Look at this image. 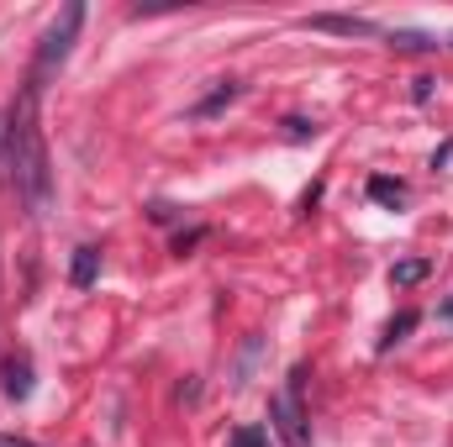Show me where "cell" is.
I'll return each instance as SVG.
<instances>
[{
	"mask_svg": "<svg viewBox=\"0 0 453 447\" xmlns=\"http://www.w3.org/2000/svg\"><path fill=\"white\" fill-rule=\"evenodd\" d=\"M5 153H11V185L27 201L32 216H48L53 206V169H48V148H42V126H37V90L27 85L11 126H5Z\"/></svg>",
	"mask_w": 453,
	"mask_h": 447,
	"instance_id": "6da1fadb",
	"label": "cell"
},
{
	"mask_svg": "<svg viewBox=\"0 0 453 447\" xmlns=\"http://www.w3.org/2000/svg\"><path fill=\"white\" fill-rule=\"evenodd\" d=\"M80 27H85V5L80 0H69L64 11H58V21L42 32V42H37V58H32V74H27V85L42 95V85L69 64V53H74V37H80Z\"/></svg>",
	"mask_w": 453,
	"mask_h": 447,
	"instance_id": "7a4b0ae2",
	"label": "cell"
},
{
	"mask_svg": "<svg viewBox=\"0 0 453 447\" xmlns=\"http://www.w3.org/2000/svg\"><path fill=\"white\" fill-rule=\"evenodd\" d=\"M301 390H306V368H290L285 390L269 400V421H274V432H280V443L285 447H311V427H306Z\"/></svg>",
	"mask_w": 453,
	"mask_h": 447,
	"instance_id": "3957f363",
	"label": "cell"
},
{
	"mask_svg": "<svg viewBox=\"0 0 453 447\" xmlns=\"http://www.w3.org/2000/svg\"><path fill=\"white\" fill-rule=\"evenodd\" d=\"M306 27H311V32H338V37H380V27H374L369 16H333V11L306 16Z\"/></svg>",
	"mask_w": 453,
	"mask_h": 447,
	"instance_id": "277c9868",
	"label": "cell"
},
{
	"mask_svg": "<svg viewBox=\"0 0 453 447\" xmlns=\"http://www.w3.org/2000/svg\"><path fill=\"white\" fill-rule=\"evenodd\" d=\"M69 279L80 290H90L101 279V247H74V263H69Z\"/></svg>",
	"mask_w": 453,
	"mask_h": 447,
	"instance_id": "5b68a950",
	"label": "cell"
},
{
	"mask_svg": "<svg viewBox=\"0 0 453 447\" xmlns=\"http://www.w3.org/2000/svg\"><path fill=\"white\" fill-rule=\"evenodd\" d=\"M369 201H380V206L401 211V206H406V185H401V179H390V174H374V179H369Z\"/></svg>",
	"mask_w": 453,
	"mask_h": 447,
	"instance_id": "8992f818",
	"label": "cell"
},
{
	"mask_svg": "<svg viewBox=\"0 0 453 447\" xmlns=\"http://www.w3.org/2000/svg\"><path fill=\"white\" fill-rule=\"evenodd\" d=\"M27 395H32V363L11 358L5 363V400H27Z\"/></svg>",
	"mask_w": 453,
	"mask_h": 447,
	"instance_id": "52a82bcc",
	"label": "cell"
},
{
	"mask_svg": "<svg viewBox=\"0 0 453 447\" xmlns=\"http://www.w3.org/2000/svg\"><path fill=\"white\" fill-rule=\"evenodd\" d=\"M427 274H433V263H427V258H401V263L390 269V284H395V290H411V284H422Z\"/></svg>",
	"mask_w": 453,
	"mask_h": 447,
	"instance_id": "ba28073f",
	"label": "cell"
},
{
	"mask_svg": "<svg viewBox=\"0 0 453 447\" xmlns=\"http://www.w3.org/2000/svg\"><path fill=\"white\" fill-rule=\"evenodd\" d=\"M390 48H401V53H433V48H443V42L427 37V32H390Z\"/></svg>",
	"mask_w": 453,
	"mask_h": 447,
	"instance_id": "9c48e42d",
	"label": "cell"
},
{
	"mask_svg": "<svg viewBox=\"0 0 453 447\" xmlns=\"http://www.w3.org/2000/svg\"><path fill=\"white\" fill-rule=\"evenodd\" d=\"M417 322H422V316H417V311H401V316H395V322H390V327H385V337H380V352H385V347H395V342H401V337L411 332V327H417Z\"/></svg>",
	"mask_w": 453,
	"mask_h": 447,
	"instance_id": "30bf717a",
	"label": "cell"
},
{
	"mask_svg": "<svg viewBox=\"0 0 453 447\" xmlns=\"http://www.w3.org/2000/svg\"><path fill=\"white\" fill-rule=\"evenodd\" d=\"M226 101H237V85H232V80H226V85H217V90H211V95H206V101L196 106V116H211V111H222Z\"/></svg>",
	"mask_w": 453,
	"mask_h": 447,
	"instance_id": "8fae6325",
	"label": "cell"
},
{
	"mask_svg": "<svg viewBox=\"0 0 453 447\" xmlns=\"http://www.w3.org/2000/svg\"><path fill=\"white\" fill-rule=\"evenodd\" d=\"M226 447H269V432H264V427H237V432L226 437Z\"/></svg>",
	"mask_w": 453,
	"mask_h": 447,
	"instance_id": "7c38bea8",
	"label": "cell"
},
{
	"mask_svg": "<svg viewBox=\"0 0 453 447\" xmlns=\"http://www.w3.org/2000/svg\"><path fill=\"white\" fill-rule=\"evenodd\" d=\"M285 137L306 142V137H317V121H306V116H290V121H285Z\"/></svg>",
	"mask_w": 453,
	"mask_h": 447,
	"instance_id": "4fadbf2b",
	"label": "cell"
},
{
	"mask_svg": "<svg viewBox=\"0 0 453 447\" xmlns=\"http://www.w3.org/2000/svg\"><path fill=\"white\" fill-rule=\"evenodd\" d=\"M201 237H206V231H201V226H190V231H180V237H174V253H190V247H196V242H201Z\"/></svg>",
	"mask_w": 453,
	"mask_h": 447,
	"instance_id": "5bb4252c",
	"label": "cell"
},
{
	"mask_svg": "<svg viewBox=\"0 0 453 447\" xmlns=\"http://www.w3.org/2000/svg\"><path fill=\"white\" fill-rule=\"evenodd\" d=\"M433 85H438V80H417V85H411V101L427 106V101H433Z\"/></svg>",
	"mask_w": 453,
	"mask_h": 447,
	"instance_id": "9a60e30c",
	"label": "cell"
},
{
	"mask_svg": "<svg viewBox=\"0 0 453 447\" xmlns=\"http://www.w3.org/2000/svg\"><path fill=\"white\" fill-rule=\"evenodd\" d=\"M0 447H37V443H27V437H0Z\"/></svg>",
	"mask_w": 453,
	"mask_h": 447,
	"instance_id": "2e32d148",
	"label": "cell"
},
{
	"mask_svg": "<svg viewBox=\"0 0 453 447\" xmlns=\"http://www.w3.org/2000/svg\"><path fill=\"white\" fill-rule=\"evenodd\" d=\"M443 322H453V295H449V306H443Z\"/></svg>",
	"mask_w": 453,
	"mask_h": 447,
	"instance_id": "e0dca14e",
	"label": "cell"
},
{
	"mask_svg": "<svg viewBox=\"0 0 453 447\" xmlns=\"http://www.w3.org/2000/svg\"><path fill=\"white\" fill-rule=\"evenodd\" d=\"M0 148H5V126H0Z\"/></svg>",
	"mask_w": 453,
	"mask_h": 447,
	"instance_id": "ac0fdd59",
	"label": "cell"
},
{
	"mask_svg": "<svg viewBox=\"0 0 453 447\" xmlns=\"http://www.w3.org/2000/svg\"><path fill=\"white\" fill-rule=\"evenodd\" d=\"M449 48H453V37H449Z\"/></svg>",
	"mask_w": 453,
	"mask_h": 447,
	"instance_id": "d6986e66",
	"label": "cell"
}]
</instances>
